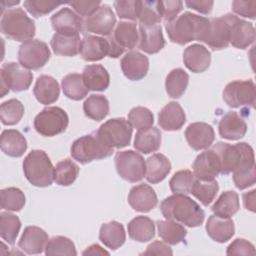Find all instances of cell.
Wrapping results in <instances>:
<instances>
[{"instance_id": "6da1fadb", "label": "cell", "mask_w": 256, "mask_h": 256, "mask_svg": "<svg viewBox=\"0 0 256 256\" xmlns=\"http://www.w3.org/2000/svg\"><path fill=\"white\" fill-rule=\"evenodd\" d=\"M165 28L173 43L185 45L194 40L204 42L209 33L210 20L191 12H184L166 22Z\"/></svg>"}, {"instance_id": "7a4b0ae2", "label": "cell", "mask_w": 256, "mask_h": 256, "mask_svg": "<svg viewBox=\"0 0 256 256\" xmlns=\"http://www.w3.org/2000/svg\"><path fill=\"white\" fill-rule=\"evenodd\" d=\"M162 215L169 220L184 224L188 227L200 226L205 218L203 209L185 194H173L160 204Z\"/></svg>"}, {"instance_id": "3957f363", "label": "cell", "mask_w": 256, "mask_h": 256, "mask_svg": "<svg viewBox=\"0 0 256 256\" xmlns=\"http://www.w3.org/2000/svg\"><path fill=\"white\" fill-rule=\"evenodd\" d=\"M213 149L217 153L220 161L221 174L227 175L255 166L253 148L246 142H240L234 145L218 142L213 146Z\"/></svg>"}, {"instance_id": "277c9868", "label": "cell", "mask_w": 256, "mask_h": 256, "mask_svg": "<svg viewBox=\"0 0 256 256\" xmlns=\"http://www.w3.org/2000/svg\"><path fill=\"white\" fill-rule=\"evenodd\" d=\"M0 30L7 38L19 42L31 40L35 35V23L22 8H11L4 12Z\"/></svg>"}, {"instance_id": "5b68a950", "label": "cell", "mask_w": 256, "mask_h": 256, "mask_svg": "<svg viewBox=\"0 0 256 256\" xmlns=\"http://www.w3.org/2000/svg\"><path fill=\"white\" fill-rule=\"evenodd\" d=\"M26 179L36 187L50 186L54 180V167L43 150H32L23 160Z\"/></svg>"}, {"instance_id": "8992f818", "label": "cell", "mask_w": 256, "mask_h": 256, "mask_svg": "<svg viewBox=\"0 0 256 256\" xmlns=\"http://www.w3.org/2000/svg\"><path fill=\"white\" fill-rule=\"evenodd\" d=\"M70 153L74 160L86 164L111 156L113 148L107 146L95 131L76 139L71 145Z\"/></svg>"}, {"instance_id": "52a82bcc", "label": "cell", "mask_w": 256, "mask_h": 256, "mask_svg": "<svg viewBox=\"0 0 256 256\" xmlns=\"http://www.w3.org/2000/svg\"><path fill=\"white\" fill-rule=\"evenodd\" d=\"M133 128L122 117L113 118L103 123L96 131L100 139L111 148H124L130 144Z\"/></svg>"}, {"instance_id": "ba28073f", "label": "cell", "mask_w": 256, "mask_h": 256, "mask_svg": "<svg viewBox=\"0 0 256 256\" xmlns=\"http://www.w3.org/2000/svg\"><path fill=\"white\" fill-rule=\"evenodd\" d=\"M34 128L42 136L52 137L63 133L69 124L67 113L60 107H46L34 119Z\"/></svg>"}, {"instance_id": "9c48e42d", "label": "cell", "mask_w": 256, "mask_h": 256, "mask_svg": "<svg viewBox=\"0 0 256 256\" xmlns=\"http://www.w3.org/2000/svg\"><path fill=\"white\" fill-rule=\"evenodd\" d=\"M109 43V54L111 58H118L125 49H133L139 40V33L135 22L120 21L112 33L107 37Z\"/></svg>"}, {"instance_id": "30bf717a", "label": "cell", "mask_w": 256, "mask_h": 256, "mask_svg": "<svg viewBox=\"0 0 256 256\" xmlns=\"http://www.w3.org/2000/svg\"><path fill=\"white\" fill-rule=\"evenodd\" d=\"M115 166L118 175L131 183L141 181L146 172V162L142 155L132 150L119 151L116 153Z\"/></svg>"}, {"instance_id": "8fae6325", "label": "cell", "mask_w": 256, "mask_h": 256, "mask_svg": "<svg viewBox=\"0 0 256 256\" xmlns=\"http://www.w3.org/2000/svg\"><path fill=\"white\" fill-rule=\"evenodd\" d=\"M0 77L1 97H4L9 90L14 92L27 90L33 80L32 72L15 62L4 63L0 70Z\"/></svg>"}, {"instance_id": "7c38bea8", "label": "cell", "mask_w": 256, "mask_h": 256, "mask_svg": "<svg viewBox=\"0 0 256 256\" xmlns=\"http://www.w3.org/2000/svg\"><path fill=\"white\" fill-rule=\"evenodd\" d=\"M256 88L252 80H235L223 90V100L232 108H251L255 104Z\"/></svg>"}, {"instance_id": "4fadbf2b", "label": "cell", "mask_w": 256, "mask_h": 256, "mask_svg": "<svg viewBox=\"0 0 256 256\" xmlns=\"http://www.w3.org/2000/svg\"><path fill=\"white\" fill-rule=\"evenodd\" d=\"M51 53L48 45L38 39H31L21 44L18 50V61L28 70L42 68L50 59Z\"/></svg>"}, {"instance_id": "5bb4252c", "label": "cell", "mask_w": 256, "mask_h": 256, "mask_svg": "<svg viewBox=\"0 0 256 256\" xmlns=\"http://www.w3.org/2000/svg\"><path fill=\"white\" fill-rule=\"evenodd\" d=\"M116 17L107 4H102L90 16L84 20V30L90 33L109 36L115 28Z\"/></svg>"}, {"instance_id": "9a60e30c", "label": "cell", "mask_w": 256, "mask_h": 256, "mask_svg": "<svg viewBox=\"0 0 256 256\" xmlns=\"http://www.w3.org/2000/svg\"><path fill=\"white\" fill-rule=\"evenodd\" d=\"M229 22V43L238 49H245L255 40V29L252 23L227 14Z\"/></svg>"}, {"instance_id": "2e32d148", "label": "cell", "mask_w": 256, "mask_h": 256, "mask_svg": "<svg viewBox=\"0 0 256 256\" xmlns=\"http://www.w3.org/2000/svg\"><path fill=\"white\" fill-rule=\"evenodd\" d=\"M138 48L145 53L155 54L165 46V39L162 34V27L159 23H139Z\"/></svg>"}, {"instance_id": "e0dca14e", "label": "cell", "mask_w": 256, "mask_h": 256, "mask_svg": "<svg viewBox=\"0 0 256 256\" xmlns=\"http://www.w3.org/2000/svg\"><path fill=\"white\" fill-rule=\"evenodd\" d=\"M192 168L195 178L200 180H214L220 174L221 170L217 153L213 148L205 150L196 157Z\"/></svg>"}, {"instance_id": "ac0fdd59", "label": "cell", "mask_w": 256, "mask_h": 256, "mask_svg": "<svg viewBox=\"0 0 256 256\" xmlns=\"http://www.w3.org/2000/svg\"><path fill=\"white\" fill-rule=\"evenodd\" d=\"M51 24L56 33L79 35L84 29L83 19L70 8H62L51 17Z\"/></svg>"}, {"instance_id": "d6986e66", "label": "cell", "mask_w": 256, "mask_h": 256, "mask_svg": "<svg viewBox=\"0 0 256 256\" xmlns=\"http://www.w3.org/2000/svg\"><path fill=\"white\" fill-rule=\"evenodd\" d=\"M120 64L125 77L132 81H138L144 78L149 69L147 56L138 51L127 52L121 59Z\"/></svg>"}, {"instance_id": "ffe728a7", "label": "cell", "mask_w": 256, "mask_h": 256, "mask_svg": "<svg viewBox=\"0 0 256 256\" xmlns=\"http://www.w3.org/2000/svg\"><path fill=\"white\" fill-rule=\"evenodd\" d=\"M185 137L192 149L202 150L212 145L215 134L211 125L204 122H194L186 128Z\"/></svg>"}, {"instance_id": "44dd1931", "label": "cell", "mask_w": 256, "mask_h": 256, "mask_svg": "<svg viewBox=\"0 0 256 256\" xmlns=\"http://www.w3.org/2000/svg\"><path fill=\"white\" fill-rule=\"evenodd\" d=\"M128 203L135 211L146 213L156 207L158 199L151 186L147 184H139L130 190Z\"/></svg>"}, {"instance_id": "7402d4cb", "label": "cell", "mask_w": 256, "mask_h": 256, "mask_svg": "<svg viewBox=\"0 0 256 256\" xmlns=\"http://www.w3.org/2000/svg\"><path fill=\"white\" fill-rule=\"evenodd\" d=\"M79 53L85 61H99L109 54L108 40L99 36L85 35L81 39Z\"/></svg>"}, {"instance_id": "603a6c76", "label": "cell", "mask_w": 256, "mask_h": 256, "mask_svg": "<svg viewBox=\"0 0 256 256\" xmlns=\"http://www.w3.org/2000/svg\"><path fill=\"white\" fill-rule=\"evenodd\" d=\"M210 20L209 33L204 41L213 50H221L229 45V22L227 14Z\"/></svg>"}, {"instance_id": "cb8c5ba5", "label": "cell", "mask_w": 256, "mask_h": 256, "mask_svg": "<svg viewBox=\"0 0 256 256\" xmlns=\"http://www.w3.org/2000/svg\"><path fill=\"white\" fill-rule=\"evenodd\" d=\"M218 131L222 138L227 140H239L247 132L245 120L235 111L227 112L219 121Z\"/></svg>"}, {"instance_id": "d4e9b609", "label": "cell", "mask_w": 256, "mask_h": 256, "mask_svg": "<svg viewBox=\"0 0 256 256\" xmlns=\"http://www.w3.org/2000/svg\"><path fill=\"white\" fill-rule=\"evenodd\" d=\"M183 62L193 73H202L207 70L211 62V53L200 44H192L183 52Z\"/></svg>"}, {"instance_id": "484cf974", "label": "cell", "mask_w": 256, "mask_h": 256, "mask_svg": "<svg viewBox=\"0 0 256 256\" xmlns=\"http://www.w3.org/2000/svg\"><path fill=\"white\" fill-rule=\"evenodd\" d=\"M48 241L47 233L40 227L27 226L18 242V246L27 254H40Z\"/></svg>"}, {"instance_id": "4316f807", "label": "cell", "mask_w": 256, "mask_h": 256, "mask_svg": "<svg viewBox=\"0 0 256 256\" xmlns=\"http://www.w3.org/2000/svg\"><path fill=\"white\" fill-rule=\"evenodd\" d=\"M185 121V112L178 102H169L158 114V124L166 131H176L181 129Z\"/></svg>"}, {"instance_id": "83f0119b", "label": "cell", "mask_w": 256, "mask_h": 256, "mask_svg": "<svg viewBox=\"0 0 256 256\" xmlns=\"http://www.w3.org/2000/svg\"><path fill=\"white\" fill-rule=\"evenodd\" d=\"M206 232L212 240L218 243H225L234 235V222L230 218L212 215L207 220Z\"/></svg>"}, {"instance_id": "f1b7e54d", "label": "cell", "mask_w": 256, "mask_h": 256, "mask_svg": "<svg viewBox=\"0 0 256 256\" xmlns=\"http://www.w3.org/2000/svg\"><path fill=\"white\" fill-rule=\"evenodd\" d=\"M33 93L38 102L48 105L58 100L60 87L58 82L53 77L49 75H41L36 80Z\"/></svg>"}, {"instance_id": "f546056e", "label": "cell", "mask_w": 256, "mask_h": 256, "mask_svg": "<svg viewBox=\"0 0 256 256\" xmlns=\"http://www.w3.org/2000/svg\"><path fill=\"white\" fill-rule=\"evenodd\" d=\"M82 78L88 90L92 91H104L110 84L109 73L100 64L87 65L83 70Z\"/></svg>"}, {"instance_id": "4dcf8cb0", "label": "cell", "mask_w": 256, "mask_h": 256, "mask_svg": "<svg viewBox=\"0 0 256 256\" xmlns=\"http://www.w3.org/2000/svg\"><path fill=\"white\" fill-rule=\"evenodd\" d=\"M171 171V163L168 158L161 154L156 153L146 160L145 177L151 184H157L163 181Z\"/></svg>"}, {"instance_id": "1f68e13d", "label": "cell", "mask_w": 256, "mask_h": 256, "mask_svg": "<svg viewBox=\"0 0 256 256\" xmlns=\"http://www.w3.org/2000/svg\"><path fill=\"white\" fill-rule=\"evenodd\" d=\"M1 150L10 157H21L27 149V141L22 133L15 129L4 130L0 140Z\"/></svg>"}, {"instance_id": "d6a6232c", "label": "cell", "mask_w": 256, "mask_h": 256, "mask_svg": "<svg viewBox=\"0 0 256 256\" xmlns=\"http://www.w3.org/2000/svg\"><path fill=\"white\" fill-rule=\"evenodd\" d=\"M99 239L107 248L111 250L118 249L126 240V233L123 225L117 221H110L102 224L99 231Z\"/></svg>"}, {"instance_id": "836d02e7", "label": "cell", "mask_w": 256, "mask_h": 256, "mask_svg": "<svg viewBox=\"0 0 256 256\" xmlns=\"http://www.w3.org/2000/svg\"><path fill=\"white\" fill-rule=\"evenodd\" d=\"M161 145V132L156 127L138 130L134 139V147L137 151L149 154L157 151Z\"/></svg>"}, {"instance_id": "e575fe53", "label": "cell", "mask_w": 256, "mask_h": 256, "mask_svg": "<svg viewBox=\"0 0 256 256\" xmlns=\"http://www.w3.org/2000/svg\"><path fill=\"white\" fill-rule=\"evenodd\" d=\"M128 235L137 242H147L155 235L154 222L147 216H137L133 218L127 226Z\"/></svg>"}, {"instance_id": "d590c367", "label": "cell", "mask_w": 256, "mask_h": 256, "mask_svg": "<svg viewBox=\"0 0 256 256\" xmlns=\"http://www.w3.org/2000/svg\"><path fill=\"white\" fill-rule=\"evenodd\" d=\"M51 48L56 55L75 56L79 53L81 39L79 35L55 33L51 39Z\"/></svg>"}, {"instance_id": "8d00e7d4", "label": "cell", "mask_w": 256, "mask_h": 256, "mask_svg": "<svg viewBox=\"0 0 256 256\" xmlns=\"http://www.w3.org/2000/svg\"><path fill=\"white\" fill-rule=\"evenodd\" d=\"M157 228L161 239L169 245L179 244L185 240L187 235V230L183 225L169 219L157 221Z\"/></svg>"}, {"instance_id": "74e56055", "label": "cell", "mask_w": 256, "mask_h": 256, "mask_svg": "<svg viewBox=\"0 0 256 256\" xmlns=\"http://www.w3.org/2000/svg\"><path fill=\"white\" fill-rule=\"evenodd\" d=\"M61 86L64 95L71 100H81L88 94V88L85 86L82 74L70 73L63 77Z\"/></svg>"}, {"instance_id": "f35d334b", "label": "cell", "mask_w": 256, "mask_h": 256, "mask_svg": "<svg viewBox=\"0 0 256 256\" xmlns=\"http://www.w3.org/2000/svg\"><path fill=\"white\" fill-rule=\"evenodd\" d=\"M239 197L234 191L223 192L211 207L214 215L230 218L239 210Z\"/></svg>"}, {"instance_id": "ab89813d", "label": "cell", "mask_w": 256, "mask_h": 256, "mask_svg": "<svg viewBox=\"0 0 256 256\" xmlns=\"http://www.w3.org/2000/svg\"><path fill=\"white\" fill-rule=\"evenodd\" d=\"M109 109L107 98L100 94L90 95L83 103L84 114L95 121L103 120L109 114Z\"/></svg>"}, {"instance_id": "60d3db41", "label": "cell", "mask_w": 256, "mask_h": 256, "mask_svg": "<svg viewBox=\"0 0 256 256\" xmlns=\"http://www.w3.org/2000/svg\"><path fill=\"white\" fill-rule=\"evenodd\" d=\"M189 82V75L182 69L176 68L169 72L165 80V88L169 97L179 98L185 92Z\"/></svg>"}, {"instance_id": "b9f144b4", "label": "cell", "mask_w": 256, "mask_h": 256, "mask_svg": "<svg viewBox=\"0 0 256 256\" xmlns=\"http://www.w3.org/2000/svg\"><path fill=\"white\" fill-rule=\"evenodd\" d=\"M218 190L219 185L216 180H200L196 178L190 193L204 206H208L214 200Z\"/></svg>"}, {"instance_id": "7bdbcfd3", "label": "cell", "mask_w": 256, "mask_h": 256, "mask_svg": "<svg viewBox=\"0 0 256 256\" xmlns=\"http://www.w3.org/2000/svg\"><path fill=\"white\" fill-rule=\"evenodd\" d=\"M79 174L78 165L70 159L58 162L54 167V181L60 186H69Z\"/></svg>"}, {"instance_id": "ee69618b", "label": "cell", "mask_w": 256, "mask_h": 256, "mask_svg": "<svg viewBox=\"0 0 256 256\" xmlns=\"http://www.w3.org/2000/svg\"><path fill=\"white\" fill-rule=\"evenodd\" d=\"M21 228V221L18 216L9 213H0V236L8 244L13 245Z\"/></svg>"}, {"instance_id": "f6af8a7d", "label": "cell", "mask_w": 256, "mask_h": 256, "mask_svg": "<svg viewBox=\"0 0 256 256\" xmlns=\"http://www.w3.org/2000/svg\"><path fill=\"white\" fill-rule=\"evenodd\" d=\"M24 115V106L17 99H9L0 106L1 122L4 125L17 124Z\"/></svg>"}, {"instance_id": "bcb514c9", "label": "cell", "mask_w": 256, "mask_h": 256, "mask_svg": "<svg viewBox=\"0 0 256 256\" xmlns=\"http://www.w3.org/2000/svg\"><path fill=\"white\" fill-rule=\"evenodd\" d=\"M45 254L49 256L53 255H77V251L74 243L67 237L54 236L50 238L45 246Z\"/></svg>"}, {"instance_id": "7dc6e473", "label": "cell", "mask_w": 256, "mask_h": 256, "mask_svg": "<svg viewBox=\"0 0 256 256\" xmlns=\"http://www.w3.org/2000/svg\"><path fill=\"white\" fill-rule=\"evenodd\" d=\"M1 208L7 211H20L25 205L24 193L16 187H9L0 191Z\"/></svg>"}, {"instance_id": "c3c4849f", "label": "cell", "mask_w": 256, "mask_h": 256, "mask_svg": "<svg viewBox=\"0 0 256 256\" xmlns=\"http://www.w3.org/2000/svg\"><path fill=\"white\" fill-rule=\"evenodd\" d=\"M195 176L190 170L176 172L169 181V186L174 194H188L195 181Z\"/></svg>"}, {"instance_id": "681fc988", "label": "cell", "mask_w": 256, "mask_h": 256, "mask_svg": "<svg viewBox=\"0 0 256 256\" xmlns=\"http://www.w3.org/2000/svg\"><path fill=\"white\" fill-rule=\"evenodd\" d=\"M128 121L131 126L137 130H143L151 127L154 123L153 113L145 107H134L128 114Z\"/></svg>"}, {"instance_id": "f907efd6", "label": "cell", "mask_w": 256, "mask_h": 256, "mask_svg": "<svg viewBox=\"0 0 256 256\" xmlns=\"http://www.w3.org/2000/svg\"><path fill=\"white\" fill-rule=\"evenodd\" d=\"M114 8L119 18L127 20H137L141 11V1L117 0L114 2Z\"/></svg>"}, {"instance_id": "816d5d0a", "label": "cell", "mask_w": 256, "mask_h": 256, "mask_svg": "<svg viewBox=\"0 0 256 256\" xmlns=\"http://www.w3.org/2000/svg\"><path fill=\"white\" fill-rule=\"evenodd\" d=\"M62 2L54 1H42V0H26L24 1V8L34 17L38 18L44 16L55 8L60 6Z\"/></svg>"}, {"instance_id": "f5cc1de1", "label": "cell", "mask_w": 256, "mask_h": 256, "mask_svg": "<svg viewBox=\"0 0 256 256\" xmlns=\"http://www.w3.org/2000/svg\"><path fill=\"white\" fill-rule=\"evenodd\" d=\"M183 2L179 0L157 1V10L161 19L169 22L177 17L178 13L182 10Z\"/></svg>"}, {"instance_id": "db71d44e", "label": "cell", "mask_w": 256, "mask_h": 256, "mask_svg": "<svg viewBox=\"0 0 256 256\" xmlns=\"http://www.w3.org/2000/svg\"><path fill=\"white\" fill-rule=\"evenodd\" d=\"M139 22L144 24L161 23V17L157 10V1H141Z\"/></svg>"}, {"instance_id": "11a10c76", "label": "cell", "mask_w": 256, "mask_h": 256, "mask_svg": "<svg viewBox=\"0 0 256 256\" xmlns=\"http://www.w3.org/2000/svg\"><path fill=\"white\" fill-rule=\"evenodd\" d=\"M233 181L235 186L240 190H243L248 188L249 186H252L256 181L255 166L233 172Z\"/></svg>"}, {"instance_id": "9f6ffc18", "label": "cell", "mask_w": 256, "mask_h": 256, "mask_svg": "<svg viewBox=\"0 0 256 256\" xmlns=\"http://www.w3.org/2000/svg\"><path fill=\"white\" fill-rule=\"evenodd\" d=\"M227 255H254L255 249L252 243L249 241L237 238L228 247L226 251Z\"/></svg>"}, {"instance_id": "6f0895ef", "label": "cell", "mask_w": 256, "mask_h": 256, "mask_svg": "<svg viewBox=\"0 0 256 256\" xmlns=\"http://www.w3.org/2000/svg\"><path fill=\"white\" fill-rule=\"evenodd\" d=\"M232 10L237 15L254 20L256 17V1H239L232 2Z\"/></svg>"}, {"instance_id": "680465c9", "label": "cell", "mask_w": 256, "mask_h": 256, "mask_svg": "<svg viewBox=\"0 0 256 256\" xmlns=\"http://www.w3.org/2000/svg\"><path fill=\"white\" fill-rule=\"evenodd\" d=\"M68 4L82 16H90L93 14L101 5L100 1H72Z\"/></svg>"}, {"instance_id": "91938a15", "label": "cell", "mask_w": 256, "mask_h": 256, "mask_svg": "<svg viewBox=\"0 0 256 256\" xmlns=\"http://www.w3.org/2000/svg\"><path fill=\"white\" fill-rule=\"evenodd\" d=\"M143 255H172V249L164 242L154 241L147 246Z\"/></svg>"}, {"instance_id": "94428289", "label": "cell", "mask_w": 256, "mask_h": 256, "mask_svg": "<svg viewBox=\"0 0 256 256\" xmlns=\"http://www.w3.org/2000/svg\"><path fill=\"white\" fill-rule=\"evenodd\" d=\"M185 4L200 13L209 14L213 8L214 2L213 1H203V0H192V1H185Z\"/></svg>"}, {"instance_id": "6125c7cd", "label": "cell", "mask_w": 256, "mask_h": 256, "mask_svg": "<svg viewBox=\"0 0 256 256\" xmlns=\"http://www.w3.org/2000/svg\"><path fill=\"white\" fill-rule=\"evenodd\" d=\"M255 190H251L243 195V203L247 210L252 212L255 211Z\"/></svg>"}, {"instance_id": "be15d7a7", "label": "cell", "mask_w": 256, "mask_h": 256, "mask_svg": "<svg viewBox=\"0 0 256 256\" xmlns=\"http://www.w3.org/2000/svg\"><path fill=\"white\" fill-rule=\"evenodd\" d=\"M83 255H109V252L104 250L101 246L97 244H93L89 246L85 251L82 253Z\"/></svg>"}]
</instances>
